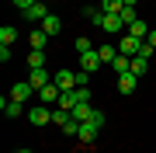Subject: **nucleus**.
Masks as SVG:
<instances>
[{
    "label": "nucleus",
    "instance_id": "obj_17",
    "mask_svg": "<svg viewBox=\"0 0 156 153\" xmlns=\"http://www.w3.org/2000/svg\"><path fill=\"white\" fill-rule=\"evenodd\" d=\"M80 104V97H76V91H62L59 94V108H66V111H73V108Z\"/></svg>",
    "mask_w": 156,
    "mask_h": 153
},
{
    "label": "nucleus",
    "instance_id": "obj_27",
    "mask_svg": "<svg viewBox=\"0 0 156 153\" xmlns=\"http://www.w3.org/2000/svg\"><path fill=\"white\" fill-rule=\"evenodd\" d=\"M31 4H38V0H14V7H17V11H21V14H24V11H28V7H31Z\"/></svg>",
    "mask_w": 156,
    "mask_h": 153
},
{
    "label": "nucleus",
    "instance_id": "obj_3",
    "mask_svg": "<svg viewBox=\"0 0 156 153\" xmlns=\"http://www.w3.org/2000/svg\"><path fill=\"white\" fill-rule=\"evenodd\" d=\"M49 14H52V11H49V4H45V0H38V4H31L28 11H24V21H31V24H42Z\"/></svg>",
    "mask_w": 156,
    "mask_h": 153
},
{
    "label": "nucleus",
    "instance_id": "obj_13",
    "mask_svg": "<svg viewBox=\"0 0 156 153\" xmlns=\"http://www.w3.org/2000/svg\"><path fill=\"white\" fill-rule=\"evenodd\" d=\"M135 80H139L135 73H122L118 77V94H135Z\"/></svg>",
    "mask_w": 156,
    "mask_h": 153
},
{
    "label": "nucleus",
    "instance_id": "obj_2",
    "mask_svg": "<svg viewBox=\"0 0 156 153\" xmlns=\"http://www.w3.org/2000/svg\"><path fill=\"white\" fill-rule=\"evenodd\" d=\"M28 122L38 129V125H49L52 122V108L49 104H35V108H28Z\"/></svg>",
    "mask_w": 156,
    "mask_h": 153
},
{
    "label": "nucleus",
    "instance_id": "obj_9",
    "mask_svg": "<svg viewBox=\"0 0 156 153\" xmlns=\"http://www.w3.org/2000/svg\"><path fill=\"white\" fill-rule=\"evenodd\" d=\"M59 94H62L59 87H56V84H49V87H42L35 97H38V104H59Z\"/></svg>",
    "mask_w": 156,
    "mask_h": 153
},
{
    "label": "nucleus",
    "instance_id": "obj_24",
    "mask_svg": "<svg viewBox=\"0 0 156 153\" xmlns=\"http://www.w3.org/2000/svg\"><path fill=\"white\" fill-rule=\"evenodd\" d=\"M146 66H149V59H142V56H135V59H132V73H135V77H142V73H146Z\"/></svg>",
    "mask_w": 156,
    "mask_h": 153
},
{
    "label": "nucleus",
    "instance_id": "obj_16",
    "mask_svg": "<svg viewBox=\"0 0 156 153\" xmlns=\"http://www.w3.org/2000/svg\"><path fill=\"white\" fill-rule=\"evenodd\" d=\"M94 111H97V108H90V101H83V104H76V108H73L69 115H73V118H76V122H87V118H90V115H94Z\"/></svg>",
    "mask_w": 156,
    "mask_h": 153
},
{
    "label": "nucleus",
    "instance_id": "obj_30",
    "mask_svg": "<svg viewBox=\"0 0 156 153\" xmlns=\"http://www.w3.org/2000/svg\"><path fill=\"white\" fill-rule=\"evenodd\" d=\"M135 4H139V0H125V7H135Z\"/></svg>",
    "mask_w": 156,
    "mask_h": 153
},
{
    "label": "nucleus",
    "instance_id": "obj_19",
    "mask_svg": "<svg viewBox=\"0 0 156 153\" xmlns=\"http://www.w3.org/2000/svg\"><path fill=\"white\" fill-rule=\"evenodd\" d=\"M111 66H115V73H118V77H122V73H132V59H128V56H122V52L115 56V63H111Z\"/></svg>",
    "mask_w": 156,
    "mask_h": 153
},
{
    "label": "nucleus",
    "instance_id": "obj_22",
    "mask_svg": "<svg viewBox=\"0 0 156 153\" xmlns=\"http://www.w3.org/2000/svg\"><path fill=\"white\" fill-rule=\"evenodd\" d=\"M97 56H101V63H115L118 49H115V46H97Z\"/></svg>",
    "mask_w": 156,
    "mask_h": 153
},
{
    "label": "nucleus",
    "instance_id": "obj_1",
    "mask_svg": "<svg viewBox=\"0 0 156 153\" xmlns=\"http://www.w3.org/2000/svg\"><path fill=\"white\" fill-rule=\"evenodd\" d=\"M101 129H104V111H94L87 122H80V136H76V139H83V143H94Z\"/></svg>",
    "mask_w": 156,
    "mask_h": 153
},
{
    "label": "nucleus",
    "instance_id": "obj_14",
    "mask_svg": "<svg viewBox=\"0 0 156 153\" xmlns=\"http://www.w3.org/2000/svg\"><path fill=\"white\" fill-rule=\"evenodd\" d=\"M14 42H17V28H14V24H4V28H0V46L11 49Z\"/></svg>",
    "mask_w": 156,
    "mask_h": 153
},
{
    "label": "nucleus",
    "instance_id": "obj_7",
    "mask_svg": "<svg viewBox=\"0 0 156 153\" xmlns=\"http://www.w3.org/2000/svg\"><path fill=\"white\" fill-rule=\"evenodd\" d=\"M28 84L35 87V94H38L42 87H49V84H52V73H49V70H45V66H42V70H31V77H28Z\"/></svg>",
    "mask_w": 156,
    "mask_h": 153
},
{
    "label": "nucleus",
    "instance_id": "obj_26",
    "mask_svg": "<svg viewBox=\"0 0 156 153\" xmlns=\"http://www.w3.org/2000/svg\"><path fill=\"white\" fill-rule=\"evenodd\" d=\"M118 17H122V21H125V28H128V24H132V21H139V17H135V7H125V11L118 14Z\"/></svg>",
    "mask_w": 156,
    "mask_h": 153
},
{
    "label": "nucleus",
    "instance_id": "obj_23",
    "mask_svg": "<svg viewBox=\"0 0 156 153\" xmlns=\"http://www.w3.org/2000/svg\"><path fill=\"white\" fill-rule=\"evenodd\" d=\"M69 118H73V115L66 111V108H56V111H52V122H56V125H59V129H62V125H66Z\"/></svg>",
    "mask_w": 156,
    "mask_h": 153
},
{
    "label": "nucleus",
    "instance_id": "obj_10",
    "mask_svg": "<svg viewBox=\"0 0 156 153\" xmlns=\"http://www.w3.org/2000/svg\"><path fill=\"white\" fill-rule=\"evenodd\" d=\"M122 28H125V21H122L118 14H104V17H101V31L115 35V31H122Z\"/></svg>",
    "mask_w": 156,
    "mask_h": 153
},
{
    "label": "nucleus",
    "instance_id": "obj_25",
    "mask_svg": "<svg viewBox=\"0 0 156 153\" xmlns=\"http://www.w3.org/2000/svg\"><path fill=\"white\" fill-rule=\"evenodd\" d=\"M73 46H76V52H80V56H83V52H94V49H97V46H90V38H83V35H80Z\"/></svg>",
    "mask_w": 156,
    "mask_h": 153
},
{
    "label": "nucleus",
    "instance_id": "obj_8",
    "mask_svg": "<svg viewBox=\"0 0 156 153\" xmlns=\"http://www.w3.org/2000/svg\"><path fill=\"white\" fill-rule=\"evenodd\" d=\"M101 66H104V63H101L97 49H94V52H83V56H80V70H87V73H97Z\"/></svg>",
    "mask_w": 156,
    "mask_h": 153
},
{
    "label": "nucleus",
    "instance_id": "obj_21",
    "mask_svg": "<svg viewBox=\"0 0 156 153\" xmlns=\"http://www.w3.org/2000/svg\"><path fill=\"white\" fill-rule=\"evenodd\" d=\"M45 46H49V35H45L42 28H35L31 31V49H45Z\"/></svg>",
    "mask_w": 156,
    "mask_h": 153
},
{
    "label": "nucleus",
    "instance_id": "obj_15",
    "mask_svg": "<svg viewBox=\"0 0 156 153\" xmlns=\"http://www.w3.org/2000/svg\"><path fill=\"white\" fill-rule=\"evenodd\" d=\"M0 108H4V115H7V118H17V115L24 111L21 101H7V97H0Z\"/></svg>",
    "mask_w": 156,
    "mask_h": 153
},
{
    "label": "nucleus",
    "instance_id": "obj_28",
    "mask_svg": "<svg viewBox=\"0 0 156 153\" xmlns=\"http://www.w3.org/2000/svg\"><path fill=\"white\" fill-rule=\"evenodd\" d=\"M139 56H142V59H149V56H153V46H149V42H142V49H139Z\"/></svg>",
    "mask_w": 156,
    "mask_h": 153
},
{
    "label": "nucleus",
    "instance_id": "obj_18",
    "mask_svg": "<svg viewBox=\"0 0 156 153\" xmlns=\"http://www.w3.org/2000/svg\"><path fill=\"white\" fill-rule=\"evenodd\" d=\"M45 66V49H31L28 52V70H42Z\"/></svg>",
    "mask_w": 156,
    "mask_h": 153
},
{
    "label": "nucleus",
    "instance_id": "obj_5",
    "mask_svg": "<svg viewBox=\"0 0 156 153\" xmlns=\"http://www.w3.org/2000/svg\"><path fill=\"white\" fill-rule=\"evenodd\" d=\"M52 84H56L59 91H76V73H69V70H59V73H52Z\"/></svg>",
    "mask_w": 156,
    "mask_h": 153
},
{
    "label": "nucleus",
    "instance_id": "obj_20",
    "mask_svg": "<svg viewBox=\"0 0 156 153\" xmlns=\"http://www.w3.org/2000/svg\"><path fill=\"white\" fill-rule=\"evenodd\" d=\"M101 11L104 14H122L125 11V0H101Z\"/></svg>",
    "mask_w": 156,
    "mask_h": 153
},
{
    "label": "nucleus",
    "instance_id": "obj_31",
    "mask_svg": "<svg viewBox=\"0 0 156 153\" xmlns=\"http://www.w3.org/2000/svg\"><path fill=\"white\" fill-rule=\"evenodd\" d=\"M17 153H31V150H17Z\"/></svg>",
    "mask_w": 156,
    "mask_h": 153
},
{
    "label": "nucleus",
    "instance_id": "obj_4",
    "mask_svg": "<svg viewBox=\"0 0 156 153\" xmlns=\"http://www.w3.org/2000/svg\"><path fill=\"white\" fill-rule=\"evenodd\" d=\"M139 49H142V42L139 38H132V35H122V42H118V52H122V56H128V59H135V56H139Z\"/></svg>",
    "mask_w": 156,
    "mask_h": 153
},
{
    "label": "nucleus",
    "instance_id": "obj_11",
    "mask_svg": "<svg viewBox=\"0 0 156 153\" xmlns=\"http://www.w3.org/2000/svg\"><path fill=\"white\" fill-rule=\"evenodd\" d=\"M38 28H42L45 35H49V38H56V35L62 31V17H56V14H49V17H45V21L38 24Z\"/></svg>",
    "mask_w": 156,
    "mask_h": 153
},
{
    "label": "nucleus",
    "instance_id": "obj_6",
    "mask_svg": "<svg viewBox=\"0 0 156 153\" xmlns=\"http://www.w3.org/2000/svg\"><path fill=\"white\" fill-rule=\"evenodd\" d=\"M31 94H35V87L28 84V80H21V84H14V87H11V101L28 104V101H31Z\"/></svg>",
    "mask_w": 156,
    "mask_h": 153
},
{
    "label": "nucleus",
    "instance_id": "obj_12",
    "mask_svg": "<svg viewBox=\"0 0 156 153\" xmlns=\"http://www.w3.org/2000/svg\"><path fill=\"white\" fill-rule=\"evenodd\" d=\"M149 31H153V28H149V24L142 21V17L128 24V35H132V38H139V42H146V38H149Z\"/></svg>",
    "mask_w": 156,
    "mask_h": 153
},
{
    "label": "nucleus",
    "instance_id": "obj_29",
    "mask_svg": "<svg viewBox=\"0 0 156 153\" xmlns=\"http://www.w3.org/2000/svg\"><path fill=\"white\" fill-rule=\"evenodd\" d=\"M146 42H149V46L156 49V31H149V38H146Z\"/></svg>",
    "mask_w": 156,
    "mask_h": 153
}]
</instances>
